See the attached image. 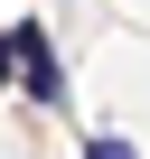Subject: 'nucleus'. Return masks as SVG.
Masks as SVG:
<instances>
[{
    "mask_svg": "<svg viewBox=\"0 0 150 159\" xmlns=\"http://www.w3.org/2000/svg\"><path fill=\"white\" fill-rule=\"evenodd\" d=\"M10 38H19V84H28V103H38V112H66V66H56V38H47L38 19H10Z\"/></svg>",
    "mask_w": 150,
    "mask_h": 159,
    "instance_id": "obj_1",
    "label": "nucleus"
},
{
    "mask_svg": "<svg viewBox=\"0 0 150 159\" xmlns=\"http://www.w3.org/2000/svg\"><path fill=\"white\" fill-rule=\"evenodd\" d=\"M85 159H141V150H131L122 131H103V140H85Z\"/></svg>",
    "mask_w": 150,
    "mask_h": 159,
    "instance_id": "obj_2",
    "label": "nucleus"
},
{
    "mask_svg": "<svg viewBox=\"0 0 150 159\" xmlns=\"http://www.w3.org/2000/svg\"><path fill=\"white\" fill-rule=\"evenodd\" d=\"M0 84H19V38L0 28Z\"/></svg>",
    "mask_w": 150,
    "mask_h": 159,
    "instance_id": "obj_3",
    "label": "nucleus"
}]
</instances>
